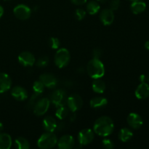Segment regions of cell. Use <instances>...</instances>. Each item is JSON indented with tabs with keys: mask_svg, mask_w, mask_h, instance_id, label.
<instances>
[{
	"mask_svg": "<svg viewBox=\"0 0 149 149\" xmlns=\"http://www.w3.org/2000/svg\"><path fill=\"white\" fill-rule=\"evenodd\" d=\"M3 130H4V125L1 122H0V132H2Z\"/></svg>",
	"mask_w": 149,
	"mask_h": 149,
	"instance_id": "obj_39",
	"label": "cell"
},
{
	"mask_svg": "<svg viewBox=\"0 0 149 149\" xmlns=\"http://www.w3.org/2000/svg\"><path fill=\"white\" fill-rule=\"evenodd\" d=\"M49 61L48 57L42 56L37 60V61L36 62V64L39 68H44V67H46L49 64Z\"/></svg>",
	"mask_w": 149,
	"mask_h": 149,
	"instance_id": "obj_28",
	"label": "cell"
},
{
	"mask_svg": "<svg viewBox=\"0 0 149 149\" xmlns=\"http://www.w3.org/2000/svg\"><path fill=\"white\" fill-rule=\"evenodd\" d=\"M43 127L47 132H53L54 131L56 130L58 125H57V122L52 116H48L44 119L43 120Z\"/></svg>",
	"mask_w": 149,
	"mask_h": 149,
	"instance_id": "obj_18",
	"label": "cell"
},
{
	"mask_svg": "<svg viewBox=\"0 0 149 149\" xmlns=\"http://www.w3.org/2000/svg\"><path fill=\"white\" fill-rule=\"evenodd\" d=\"M127 122L130 127L135 130L140 129L143 124L142 117L136 113H130L127 118Z\"/></svg>",
	"mask_w": 149,
	"mask_h": 149,
	"instance_id": "obj_12",
	"label": "cell"
},
{
	"mask_svg": "<svg viewBox=\"0 0 149 149\" xmlns=\"http://www.w3.org/2000/svg\"><path fill=\"white\" fill-rule=\"evenodd\" d=\"M15 146L17 149H29L30 148V143L29 141L23 137H18L15 141Z\"/></svg>",
	"mask_w": 149,
	"mask_h": 149,
	"instance_id": "obj_25",
	"label": "cell"
},
{
	"mask_svg": "<svg viewBox=\"0 0 149 149\" xmlns=\"http://www.w3.org/2000/svg\"><path fill=\"white\" fill-rule=\"evenodd\" d=\"M49 105H50V100L47 97L39 99L33 108V113L38 116H43L49 109Z\"/></svg>",
	"mask_w": 149,
	"mask_h": 149,
	"instance_id": "obj_6",
	"label": "cell"
},
{
	"mask_svg": "<svg viewBox=\"0 0 149 149\" xmlns=\"http://www.w3.org/2000/svg\"><path fill=\"white\" fill-rule=\"evenodd\" d=\"M86 11L83 9H77L75 11V17L78 20H81L85 17Z\"/></svg>",
	"mask_w": 149,
	"mask_h": 149,
	"instance_id": "obj_30",
	"label": "cell"
},
{
	"mask_svg": "<svg viewBox=\"0 0 149 149\" xmlns=\"http://www.w3.org/2000/svg\"><path fill=\"white\" fill-rule=\"evenodd\" d=\"M135 96L140 100H144L149 97V85L146 82H142L135 90Z\"/></svg>",
	"mask_w": 149,
	"mask_h": 149,
	"instance_id": "obj_17",
	"label": "cell"
},
{
	"mask_svg": "<svg viewBox=\"0 0 149 149\" xmlns=\"http://www.w3.org/2000/svg\"><path fill=\"white\" fill-rule=\"evenodd\" d=\"M133 136V133L132 131L128 128H122L119 132V139L122 142H127L130 141Z\"/></svg>",
	"mask_w": 149,
	"mask_h": 149,
	"instance_id": "obj_23",
	"label": "cell"
},
{
	"mask_svg": "<svg viewBox=\"0 0 149 149\" xmlns=\"http://www.w3.org/2000/svg\"><path fill=\"white\" fill-rule=\"evenodd\" d=\"M87 11L90 15H95L99 12L100 9V6L99 4L98 1H90L87 4Z\"/></svg>",
	"mask_w": 149,
	"mask_h": 149,
	"instance_id": "obj_24",
	"label": "cell"
},
{
	"mask_svg": "<svg viewBox=\"0 0 149 149\" xmlns=\"http://www.w3.org/2000/svg\"><path fill=\"white\" fill-rule=\"evenodd\" d=\"M92 88L95 93L101 94L106 90V84L103 80L100 79V78L95 79L92 83Z\"/></svg>",
	"mask_w": 149,
	"mask_h": 149,
	"instance_id": "obj_21",
	"label": "cell"
},
{
	"mask_svg": "<svg viewBox=\"0 0 149 149\" xmlns=\"http://www.w3.org/2000/svg\"><path fill=\"white\" fill-rule=\"evenodd\" d=\"M110 9L113 11L117 10L120 6V0H111L110 1Z\"/></svg>",
	"mask_w": 149,
	"mask_h": 149,
	"instance_id": "obj_33",
	"label": "cell"
},
{
	"mask_svg": "<svg viewBox=\"0 0 149 149\" xmlns=\"http://www.w3.org/2000/svg\"><path fill=\"white\" fill-rule=\"evenodd\" d=\"M39 80L44 84L45 87L52 89L56 87L58 79L54 75L48 73H45L39 77Z\"/></svg>",
	"mask_w": 149,
	"mask_h": 149,
	"instance_id": "obj_13",
	"label": "cell"
},
{
	"mask_svg": "<svg viewBox=\"0 0 149 149\" xmlns=\"http://www.w3.org/2000/svg\"><path fill=\"white\" fill-rule=\"evenodd\" d=\"M55 115L59 119H64L68 116V109L65 106H60L55 112Z\"/></svg>",
	"mask_w": 149,
	"mask_h": 149,
	"instance_id": "obj_26",
	"label": "cell"
},
{
	"mask_svg": "<svg viewBox=\"0 0 149 149\" xmlns=\"http://www.w3.org/2000/svg\"><path fill=\"white\" fill-rule=\"evenodd\" d=\"M94 138V132L91 129H83L79 132L78 141L81 146H87L91 143Z\"/></svg>",
	"mask_w": 149,
	"mask_h": 149,
	"instance_id": "obj_9",
	"label": "cell"
},
{
	"mask_svg": "<svg viewBox=\"0 0 149 149\" xmlns=\"http://www.w3.org/2000/svg\"><path fill=\"white\" fill-rule=\"evenodd\" d=\"M87 71L93 79L102 78L105 74V66L100 59L93 58L87 63Z\"/></svg>",
	"mask_w": 149,
	"mask_h": 149,
	"instance_id": "obj_2",
	"label": "cell"
},
{
	"mask_svg": "<svg viewBox=\"0 0 149 149\" xmlns=\"http://www.w3.org/2000/svg\"><path fill=\"white\" fill-rule=\"evenodd\" d=\"M97 1H98V2H100V3H106V2H107L109 0H97Z\"/></svg>",
	"mask_w": 149,
	"mask_h": 149,
	"instance_id": "obj_40",
	"label": "cell"
},
{
	"mask_svg": "<svg viewBox=\"0 0 149 149\" xmlns=\"http://www.w3.org/2000/svg\"><path fill=\"white\" fill-rule=\"evenodd\" d=\"M95 133L102 137L110 135L114 130V124L109 116H103L95 121L93 126Z\"/></svg>",
	"mask_w": 149,
	"mask_h": 149,
	"instance_id": "obj_1",
	"label": "cell"
},
{
	"mask_svg": "<svg viewBox=\"0 0 149 149\" xmlns=\"http://www.w3.org/2000/svg\"><path fill=\"white\" fill-rule=\"evenodd\" d=\"M146 81H148L149 82V73L148 74V75H146Z\"/></svg>",
	"mask_w": 149,
	"mask_h": 149,
	"instance_id": "obj_41",
	"label": "cell"
},
{
	"mask_svg": "<svg viewBox=\"0 0 149 149\" xmlns=\"http://www.w3.org/2000/svg\"><path fill=\"white\" fill-rule=\"evenodd\" d=\"M41 94H39V93H34V95H33L31 97V98L30 99V100H29V103H28V106H29V108H30V109H32V108H33V106H34L35 103H36V101H37L38 100H39V96Z\"/></svg>",
	"mask_w": 149,
	"mask_h": 149,
	"instance_id": "obj_31",
	"label": "cell"
},
{
	"mask_svg": "<svg viewBox=\"0 0 149 149\" xmlns=\"http://www.w3.org/2000/svg\"><path fill=\"white\" fill-rule=\"evenodd\" d=\"M12 80L10 76L6 73H0V94L10 90Z\"/></svg>",
	"mask_w": 149,
	"mask_h": 149,
	"instance_id": "obj_16",
	"label": "cell"
},
{
	"mask_svg": "<svg viewBox=\"0 0 149 149\" xmlns=\"http://www.w3.org/2000/svg\"><path fill=\"white\" fill-rule=\"evenodd\" d=\"M67 98V94L64 90H57L51 94L50 101L56 107H60L66 104Z\"/></svg>",
	"mask_w": 149,
	"mask_h": 149,
	"instance_id": "obj_5",
	"label": "cell"
},
{
	"mask_svg": "<svg viewBox=\"0 0 149 149\" xmlns=\"http://www.w3.org/2000/svg\"><path fill=\"white\" fill-rule=\"evenodd\" d=\"M18 61L23 66H32L36 63V59L31 52L25 51L18 55Z\"/></svg>",
	"mask_w": 149,
	"mask_h": 149,
	"instance_id": "obj_10",
	"label": "cell"
},
{
	"mask_svg": "<svg viewBox=\"0 0 149 149\" xmlns=\"http://www.w3.org/2000/svg\"><path fill=\"white\" fill-rule=\"evenodd\" d=\"M139 80L141 83L146 82V75H145V74H142V75L140 76Z\"/></svg>",
	"mask_w": 149,
	"mask_h": 149,
	"instance_id": "obj_36",
	"label": "cell"
},
{
	"mask_svg": "<svg viewBox=\"0 0 149 149\" xmlns=\"http://www.w3.org/2000/svg\"><path fill=\"white\" fill-rule=\"evenodd\" d=\"M130 8L133 14L138 15L145 11L146 8V4L144 1H141V0H136L132 3Z\"/></svg>",
	"mask_w": 149,
	"mask_h": 149,
	"instance_id": "obj_20",
	"label": "cell"
},
{
	"mask_svg": "<svg viewBox=\"0 0 149 149\" xmlns=\"http://www.w3.org/2000/svg\"><path fill=\"white\" fill-rule=\"evenodd\" d=\"M129 1H136V0H129Z\"/></svg>",
	"mask_w": 149,
	"mask_h": 149,
	"instance_id": "obj_42",
	"label": "cell"
},
{
	"mask_svg": "<svg viewBox=\"0 0 149 149\" xmlns=\"http://www.w3.org/2000/svg\"><path fill=\"white\" fill-rule=\"evenodd\" d=\"M100 19L102 23L105 26H109L112 24L114 20L113 11L111 9H104L100 12Z\"/></svg>",
	"mask_w": 149,
	"mask_h": 149,
	"instance_id": "obj_15",
	"label": "cell"
},
{
	"mask_svg": "<svg viewBox=\"0 0 149 149\" xmlns=\"http://www.w3.org/2000/svg\"><path fill=\"white\" fill-rule=\"evenodd\" d=\"M58 138L56 135L51 132L42 134L37 141V146L42 149H49L54 148L57 145Z\"/></svg>",
	"mask_w": 149,
	"mask_h": 149,
	"instance_id": "obj_3",
	"label": "cell"
},
{
	"mask_svg": "<svg viewBox=\"0 0 149 149\" xmlns=\"http://www.w3.org/2000/svg\"><path fill=\"white\" fill-rule=\"evenodd\" d=\"M144 46H145V48L146 49H148L149 50V41H147V42H146L145 45H144Z\"/></svg>",
	"mask_w": 149,
	"mask_h": 149,
	"instance_id": "obj_38",
	"label": "cell"
},
{
	"mask_svg": "<svg viewBox=\"0 0 149 149\" xmlns=\"http://www.w3.org/2000/svg\"><path fill=\"white\" fill-rule=\"evenodd\" d=\"M87 0H71V2L76 5H83L87 2Z\"/></svg>",
	"mask_w": 149,
	"mask_h": 149,
	"instance_id": "obj_35",
	"label": "cell"
},
{
	"mask_svg": "<svg viewBox=\"0 0 149 149\" xmlns=\"http://www.w3.org/2000/svg\"><path fill=\"white\" fill-rule=\"evenodd\" d=\"M3 14H4V8L0 5V18L2 17Z\"/></svg>",
	"mask_w": 149,
	"mask_h": 149,
	"instance_id": "obj_37",
	"label": "cell"
},
{
	"mask_svg": "<svg viewBox=\"0 0 149 149\" xmlns=\"http://www.w3.org/2000/svg\"><path fill=\"white\" fill-rule=\"evenodd\" d=\"M108 103V100L103 97H95L90 100V106L93 109H100L106 106Z\"/></svg>",
	"mask_w": 149,
	"mask_h": 149,
	"instance_id": "obj_22",
	"label": "cell"
},
{
	"mask_svg": "<svg viewBox=\"0 0 149 149\" xmlns=\"http://www.w3.org/2000/svg\"><path fill=\"white\" fill-rule=\"evenodd\" d=\"M48 43H49V47H50L52 49H58V48H59L60 45H61L60 40L57 37L49 38Z\"/></svg>",
	"mask_w": 149,
	"mask_h": 149,
	"instance_id": "obj_29",
	"label": "cell"
},
{
	"mask_svg": "<svg viewBox=\"0 0 149 149\" xmlns=\"http://www.w3.org/2000/svg\"><path fill=\"white\" fill-rule=\"evenodd\" d=\"M67 104L71 111L76 112L82 108L83 100L79 95L73 94L67 98Z\"/></svg>",
	"mask_w": 149,
	"mask_h": 149,
	"instance_id": "obj_8",
	"label": "cell"
},
{
	"mask_svg": "<svg viewBox=\"0 0 149 149\" xmlns=\"http://www.w3.org/2000/svg\"><path fill=\"white\" fill-rule=\"evenodd\" d=\"M58 147L60 149H71L74 146L75 140L70 135H65L61 137L58 141Z\"/></svg>",
	"mask_w": 149,
	"mask_h": 149,
	"instance_id": "obj_11",
	"label": "cell"
},
{
	"mask_svg": "<svg viewBox=\"0 0 149 149\" xmlns=\"http://www.w3.org/2000/svg\"><path fill=\"white\" fill-rule=\"evenodd\" d=\"M11 95L13 98L18 101H23L29 97V94L26 90L20 86H15L11 90Z\"/></svg>",
	"mask_w": 149,
	"mask_h": 149,
	"instance_id": "obj_14",
	"label": "cell"
},
{
	"mask_svg": "<svg viewBox=\"0 0 149 149\" xmlns=\"http://www.w3.org/2000/svg\"><path fill=\"white\" fill-rule=\"evenodd\" d=\"M13 141L9 134L0 132V149H9L11 148Z\"/></svg>",
	"mask_w": 149,
	"mask_h": 149,
	"instance_id": "obj_19",
	"label": "cell"
},
{
	"mask_svg": "<svg viewBox=\"0 0 149 149\" xmlns=\"http://www.w3.org/2000/svg\"><path fill=\"white\" fill-rule=\"evenodd\" d=\"M102 143H103V146L106 149H112L114 148V144H113V141L108 138L103 140Z\"/></svg>",
	"mask_w": 149,
	"mask_h": 149,
	"instance_id": "obj_32",
	"label": "cell"
},
{
	"mask_svg": "<svg viewBox=\"0 0 149 149\" xmlns=\"http://www.w3.org/2000/svg\"><path fill=\"white\" fill-rule=\"evenodd\" d=\"M71 60L70 52L66 48H61L58 49L55 55V64L59 68H63L68 65Z\"/></svg>",
	"mask_w": 149,
	"mask_h": 149,
	"instance_id": "obj_4",
	"label": "cell"
},
{
	"mask_svg": "<svg viewBox=\"0 0 149 149\" xmlns=\"http://www.w3.org/2000/svg\"><path fill=\"white\" fill-rule=\"evenodd\" d=\"M93 58H97V59H99V58H100V56H101V55H102L101 49H99V48H96V49H95L94 50H93Z\"/></svg>",
	"mask_w": 149,
	"mask_h": 149,
	"instance_id": "obj_34",
	"label": "cell"
},
{
	"mask_svg": "<svg viewBox=\"0 0 149 149\" xmlns=\"http://www.w3.org/2000/svg\"><path fill=\"white\" fill-rule=\"evenodd\" d=\"M13 13L17 19L25 20L29 19L31 15V10L26 4H18L13 10Z\"/></svg>",
	"mask_w": 149,
	"mask_h": 149,
	"instance_id": "obj_7",
	"label": "cell"
},
{
	"mask_svg": "<svg viewBox=\"0 0 149 149\" xmlns=\"http://www.w3.org/2000/svg\"><path fill=\"white\" fill-rule=\"evenodd\" d=\"M4 1H10V0H4Z\"/></svg>",
	"mask_w": 149,
	"mask_h": 149,
	"instance_id": "obj_43",
	"label": "cell"
},
{
	"mask_svg": "<svg viewBox=\"0 0 149 149\" xmlns=\"http://www.w3.org/2000/svg\"><path fill=\"white\" fill-rule=\"evenodd\" d=\"M45 85L43 83L40 81V80H37V81H34L33 84V90L34 93H39V94H42L43 93L44 90H45Z\"/></svg>",
	"mask_w": 149,
	"mask_h": 149,
	"instance_id": "obj_27",
	"label": "cell"
}]
</instances>
